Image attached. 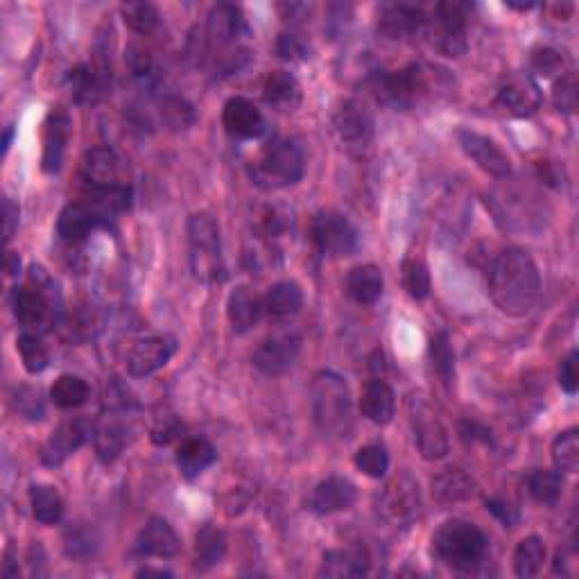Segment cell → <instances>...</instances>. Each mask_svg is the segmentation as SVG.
<instances>
[{
	"label": "cell",
	"mask_w": 579,
	"mask_h": 579,
	"mask_svg": "<svg viewBox=\"0 0 579 579\" xmlns=\"http://www.w3.org/2000/svg\"><path fill=\"white\" fill-rule=\"evenodd\" d=\"M89 385L86 380L73 374H64L55 380V385L50 387V399L62 410H73L80 408L86 401H89Z\"/></svg>",
	"instance_id": "39"
},
{
	"label": "cell",
	"mask_w": 579,
	"mask_h": 579,
	"mask_svg": "<svg viewBox=\"0 0 579 579\" xmlns=\"http://www.w3.org/2000/svg\"><path fill=\"white\" fill-rule=\"evenodd\" d=\"M310 236L319 252L331 258L351 256L360 243L353 222L337 211H319L310 222Z\"/></svg>",
	"instance_id": "9"
},
{
	"label": "cell",
	"mask_w": 579,
	"mask_h": 579,
	"mask_svg": "<svg viewBox=\"0 0 579 579\" xmlns=\"http://www.w3.org/2000/svg\"><path fill=\"white\" fill-rule=\"evenodd\" d=\"M120 14H123V21L127 28L136 34L154 32L161 19L157 5L145 3V0H138V3H125L123 7H120Z\"/></svg>",
	"instance_id": "43"
},
{
	"label": "cell",
	"mask_w": 579,
	"mask_h": 579,
	"mask_svg": "<svg viewBox=\"0 0 579 579\" xmlns=\"http://www.w3.org/2000/svg\"><path fill=\"white\" fill-rule=\"evenodd\" d=\"M127 64L132 68V75L138 82L152 84L157 80V66H154V59L148 50L141 46H132L127 50Z\"/></svg>",
	"instance_id": "51"
},
{
	"label": "cell",
	"mask_w": 579,
	"mask_h": 579,
	"mask_svg": "<svg viewBox=\"0 0 579 579\" xmlns=\"http://www.w3.org/2000/svg\"><path fill=\"white\" fill-rule=\"evenodd\" d=\"M181 550V539L168 521L163 518H150L136 539V552L141 557H161L170 559Z\"/></svg>",
	"instance_id": "21"
},
{
	"label": "cell",
	"mask_w": 579,
	"mask_h": 579,
	"mask_svg": "<svg viewBox=\"0 0 579 579\" xmlns=\"http://www.w3.org/2000/svg\"><path fill=\"white\" fill-rule=\"evenodd\" d=\"M403 283H405V290H408V295L412 299H426L430 295V272H428V265L419 261V258H405L403 261Z\"/></svg>",
	"instance_id": "46"
},
{
	"label": "cell",
	"mask_w": 579,
	"mask_h": 579,
	"mask_svg": "<svg viewBox=\"0 0 579 579\" xmlns=\"http://www.w3.org/2000/svg\"><path fill=\"white\" fill-rule=\"evenodd\" d=\"M559 385L566 394H575L579 390V353L577 351H570L568 356L561 360Z\"/></svg>",
	"instance_id": "55"
},
{
	"label": "cell",
	"mask_w": 579,
	"mask_h": 579,
	"mask_svg": "<svg viewBox=\"0 0 579 579\" xmlns=\"http://www.w3.org/2000/svg\"><path fill=\"white\" fill-rule=\"evenodd\" d=\"M3 218H5V243L14 238V231L19 227V206H16L10 197L3 200Z\"/></svg>",
	"instance_id": "58"
},
{
	"label": "cell",
	"mask_w": 579,
	"mask_h": 579,
	"mask_svg": "<svg viewBox=\"0 0 579 579\" xmlns=\"http://www.w3.org/2000/svg\"><path fill=\"white\" fill-rule=\"evenodd\" d=\"M335 129L342 143L356 148V145H367L371 141L374 120H371V114L358 100H344L335 114Z\"/></svg>",
	"instance_id": "20"
},
{
	"label": "cell",
	"mask_w": 579,
	"mask_h": 579,
	"mask_svg": "<svg viewBox=\"0 0 579 579\" xmlns=\"http://www.w3.org/2000/svg\"><path fill=\"white\" fill-rule=\"evenodd\" d=\"M369 570V557L362 548L349 550H328L322 559V568H319V577H333V579H351L362 577Z\"/></svg>",
	"instance_id": "28"
},
{
	"label": "cell",
	"mask_w": 579,
	"mask_h": 579,
	"mask_svg": "<svg viewBox=\"0 0 579 579\" xmlns=\"http://www.w3.org/2000/svg\"><path fill=\"white\" fill-rule=\"evenodd\" d=\"M408 410L414 442H417L421 455L426 460H442L448 455V432L444 423L437 419L435 410L421 396H412L408 401Z\"/></svg>",
	"instance_id": "10"
},
{
	"label": "cell",
	"mask_w": 579,
	"mask_h": 579,
	"mask_svg": "<svg viewBox=\"0 0 579 579\" xmlns=\"http://www.w3.org/2000/svg\"><path fill=\"white\" fill-rule=\"evenodd\" d=\"M421 500H419V487L414 485L410 475H401V478L392 480L385 487L383 500H380V509L387 518H392L396 523L410 521L414 514L419 512Z\"/></svg>",
	"instance_id": "22"
},
{
	"label": "cell",
	"mask_w": 579,
	"mask_h": 579,
	"mask_svg": "<svg viewBox=\"0 0 579 579\" xmlns=\"http://www.w3.org/2000/svg\"><path fill=\"white\" fill-rule=\"evenodd\" d=\"M123 159L111 148H93L82 159V179L86 188H118L123 181Z\"/></svg>",
	"instance_id": "16"
},
{
	"label": "cell",
	"mask_w": 579,
	"mask_h": 579,
	"mask_svg": "<svg viewBox=\"0 0 579 579\" xmlns=\"http://www.w3.org/2000/svg\"><path fill=\"white\" fill-rule=\"evenodd\" d=\"M432 496L444 505H455L475 496V482L462 469H446L432 480Z\"/></svg>",
	"instance_id": "34"
},
{
	"label": "cell",
	"mask_w": 579,
	"mask_h": 579,
	"mask_svg": "<svg viewBox=\"0 0 579 579\" xmlns=\"http://www.w3.org/2000/svg\"><path fill=\"white\" fill-rule=\"evenodd\" d=\"M265 315L263 299L256 295L254 290H249L247 285H238L227 299V317L229 324L236 333H247L261 322Z\"/></svg>",
	"instance_id": "26"
},
{
	"label": "cell",
	"mask_w": 579,
	"mask_h": 579,
	"mask_svg": "<svg viewBox=\"0 0 579 579\" xmlns=\"http://www.w3.org/2000/svg\"><path fill=\"white\" fill-rule=\"evenodd\" d=\"M222 125L236 138H258L265 132V118L252 100L231 98L222 109Z\"/></svg>",
	"instance_id": "19"
},
{
	"label": "cell",
	"mask_w": 579,
	"mask_h": 579,
	"mask_svg": "<svg viewBox=\"0 0 579 579\" xmlns=\"http://www.w3.org/2000/svg\"><path fill=\"white\" fill-rule=\"evenodd\" d=\"M301 351V337L297 333H281L267 337L254 353V365L263 374L279 376L295 365Z\"/></svg>",
	"instance_id": "14"
},
{
	"label": "cell",
	"mask_w": 579,
	"mask_h": 579,
	"mask_svg": "<svg viewBox=\"0 0 579 579\" xmlns=\"http://www.w3.org/2000/svg\"><path fill=\"white\" fill-rule=\"evenodd\" d=\"M430 356H432V362H435V369L439 371V376L444 378V383L451 385V380L455 376V353L446 333H439L435 340L430 342Z\"/></svg>",
	"instance_id": "48"
},
{
	"label": "cell",
	"mask_w": 579,
	"mask_h": 579,
	"mask_svg": "<svg viewBox=\"0 0 579 579\" xmlns=\"http://www.w3.org/2000/svg\"><path fill=\"white\" fill-rule=\"evenodd\" d=\"M489 292L500 313L523 317L541 295L539 267L525 249L507 247L498 254L489 272Z\"/></svg>",
	"instance_id": "1"
},
{
	"label": "cell",
	"mask_w": 579,
	"mask_h": 579,
	"mask_svg": "<svg viewBox=\"0 0 579 579\" xmlns=\"http://www.w3.org/2000/svg\"><path fill=\"white\" fill-rule=\"evenodd\" d=\"M487 509L491 514H494L500 523H503L505 527L509 525L512 527L516 521H518V512H516V507H512L507 503V500L503 498H491L487 500Z\"/></svg>",
	"instance_id": "57"
},
{
	"label": "cell",
	"mask_w": 579,
	"mask_h": 579,
	"mask_svg": "<svg viewBox=\"0 0 579 579\" xmlns=\"http://www.w3.org/2000/svg\"><path fill=\"white\" fill-rule=\"evenodd\" d=\"M100 227H109L107 220L91 204L82 200L68 204L62 211L57 222V233L68 243H82L86 236H91V231Z\"/></svg>",
	"instance_id": "23"
},
{
	"label": "cell",
	"mask_w": 579,
	"mask_h": 579,
	"mask_svg": "<svg viewBox=\"0 0 579 579\" xmlns=\"http://www.w3.org/2000/svg\"><path fill=\"white\" fill-rule=\"evenodd\" d=\"M564 57H561V53H557L555 48H539V50H534V55H532V68H534V73L541 75V77H552V75H561V71H564Z\"/></svg>",
	"instance_id": "54"
},
{
	"label": "cell",
	"mask_w": 579,
	"mask_h": 579,
	"mask_svg": "<svg viewBox=\"0 0 579 579\" xmlns=\"http://www.w3.org/2000/svg\"><path fill=\"white\" fill-rule=\"evenodd\" d=\"M263 98L276 111L292 114L299 109L304 93H301V84L295 75L288 71H274L265 77Z\"/></svg>",
	"instance_id": "27"
},
{
	"label": "cell",
	"mask_w": 579,
	"mask_h": 579,
	"mask_svg": "<svg viewBox=\"0 0 579 579\" xmlns=\"http://www.w3.org/2000/svg\"><path fill=\"white\" fill-rule=\"evenodd\" d=\"M552 102L564 114H575L577 111V75L564 73L552 89Z\"/></svg>",
	"instance_id": "49"
},
{
	"label": "cell",
	"mask_w": 579,
	"mask_h": 579,
	"mask_svg": "<svg viewBox=\"0 0 579 579\" xmlns=\"http://www.w3.org/2000/svg\"><path fill=\"white\" fill-rule=\"evenodd\" d=\"M12 403H14L16 412L23 414L25 419L39 421L43 417L41 394H39V390H34V387H28V385L16 387L14 396H12Z\"/></svg>",
	"instance_id": "50"
},
{
	"label": "cell",
	"mask_w": 579,
	"mask_h": 579,
	"mask_svg": "<svg viewBox=\"0 0 579 579\" xmlns=\"http://www.w3.org/2000/svg\"><path fill=\"white\" fill-rule=\"evenodd\" d=\"M100 548V537L91 525L75 523L64 532V552L68 559L86 561Z\"/></svg>",
	"instance_id": "40"
},
{
	"label": "cell",
	"mask_w": 579,
	"mask_h": 579,
	"mask_svg": "<svg viewBox=\"0 0 579 579\" xmlns=\"http://www.w3.org/2000/svg\"><path fill=\"white\" fill-rule=\"evenodd\" d=\"M181 430H184V426H181V423H179L175 417H161V419L152 426L150 437H152L154 444L166 446V444L172 442V439L179 437Z\"/></svg>",
	"instance_id": "56"
},
{
	"label": "cell",
	"mask_w": 579,
	"mask_h": 579,
	"mask_svg": "<svg viewBox=\"0 0 579 579\" xmlns=\"http://www.w3.org/2000/svg\"><path fill=\"white\" fill-rule=\"evenodd\" d=\"M276 55H279L283 62H306L310 57V48L297 34L283 32L279 34V39H276Z\"/></svg>",
	"instance_id": "53"
},
{
	"label": "cell",
	"mask_w": 579,
	"mask_h": 579,
	"mask_svg": "<svg viewBox=\"0 0 579 579\" xmlns=\"http://www.w3.org/2000/svg\"><path fill=\"white\" fill-rule=\"evenodd\" d=\"M344 288H347V295L356 301V304L360 306L376 304L385 288L383 272L371 263L353 267V270L347 274V283H344Z\"/></svg>",
	"instance_id": "29"
},
{
	"label": "cell",
	"mask_w": 579,
	"mask_h": 579,
	"mask_svg": "<svg viewBox=\"0 0 579 579\" xmlns=\"http://www.w3.org/2000/svg\"><path fill=\"white\" fill-rule=\"evenodd\" d=\"M543 561H546V543H543V539L537 537V534L525 537L514 550V570L516 575L523 579L539 575Z\"/></svg>",
	"instance_id": "38"
},
{
	"label": "cell",
	"mask_w": 579,
	"mask_h": 579,
	"mask_svg": "<svg viewBox=\"0 0 579 579\" xmlns=\"http://www.w3.org/2000/svg\"><path fill=\"white\" fill-rule=\"evenodd\" d=\"M358 500V489L351 480L340 478V475H331L319 482L308 498V509L317 516H328L344 512V509L353 507Z\"/></svg>",
	"instance_id": "17"
},
{
	"label": "cell",
	"mask_w": 579,
	"mask_h": 579,
	"mask_svg": "<svg viewBox=\"0 0 579 579\" xmlns=\"http://www.w3.org/2000/svg\"><path fill=\"white\" fill-rule=\"evenodd\" d=\"M177 342L172 335H152L138 340L127 353V371L134 378H148L157 374L175 356Z\"/></svg>",
	"instance_id": "12"
},
{
	"label": "cell",
	"mask_w": 579,
	"mask_h": 579,
	"mask_svg": "<svg viewBox=\"0 0 579 579\" xmlns=\"http://www.w3.org/2000/svg\"><path fill=\"white\" fill-rule=\"evenodd\" d=\"M457 143L469 159L475 161V166L485 170L487 175L496 179H505L512 172V161H509L503 148L485 134L471 132V129H457Z\"/></svg>",
	"instance_id": "11"
},
{
	"label": "cell",
	"mask_w": 579,
	"mask_h": 579,
	"mask_svg": "<svg viewBox=\"0 0 579 579\" xmlns=\"http://www.w3.org/2000/svg\"><path fill=\"white\" fill-rule=\"evenodd\" d=\"M206 30H209V37L215 43H231L236 41L240 34L247 32L245 14L238 5L231 3H220L215 5L209 14V23H206Z\"/></svg>",
	"instance_id": "30"
},
{
	"label": "cell",
	"mask_w": 579,
	"mask_h": 579,
	"mask_svg": "<svg viewBox=\"0 0 579 579\" xmlns=\"http://www.w3.org/2000/svg\"><path fill=\"white\" fill-rule=\"evenodd\" d=\"M136 577H172V573H168V570H163V568H141L136 573Z\"/></svg>",
	"instance_id": "60"
},
{
	"label": "cell",
	"mask_w": 579,
	"mask_h": 579,
	"mask_svg": "<svg viewBox=\"0 0 579 579\" xmlns=\"http://www.w3.org/2000/svg\"><path fill=\"white\" fill-rule=\"evenodd\" d=\"M313 419L315 426L328 437L349 435L353 426L351 392L347 380L335 371H319L313 380Z\"/></svg>",
	"instance_id": "4"
},
{
	"label": "cell",
	"mask_w": 579,
	"mask_h": 579,
	"mask_svg": "<svg viewBox=\"0 0 579 579\" xmlns=\"http://www.w3.org/2000/svg\"><path fill=\"white\" fill-rule=\"evenodd\" d=\"M489 541L478 525L451 518L432 537V555L457 573H471L487 557Z\"/></svg>",
	"instance_id": "2"
},
{
	"label": "cell",
	"mask_w": 579,
	"mask_h": 579,
	"mask_svg": "<svg viewBox=\"0 0 579 579\" xmlns=\"http://www.w3.org/2000/svg\"><path fill=\"white\" fill-rule=\"evenodd\" d=\"M290 215L283 213L279 206H263L256 215V229L263 236H281V233L290 227Z\"/></svg>",
	"instance_id": "52"
},
{
	"label": "cell",
	"mask_w": 579,
	"mask_h": 579,
	"mask_svg": "<svg viewBox=\"0 0 579 579\" xmlns=\"http://www.w3.org/2000/svg\"><path fill=\"white\" fill-rule=\"evenodd\" d=\"M353 462H356V469L360 473H365L367 478H374V480L385 478L387 469H390V455H387L385 446H380V444L362 446L356 453V457H353Z\"/></svg>",
	"instance_id": "45"
},
{
	"label": "cell",
	"mask_w": 579,
	"mask_h": 579,
	"mask_svg": "<svg viewBox=\"0 0 579 579\" xmlns=\"http://www.w3.org/2000/svg\"><path fill=\"white\" fill-rule=\"evenodd\" d=\"M552 462L561 473H575L579 466V430L568 428L559 432L552 442Z\"/></svg>",
	"instance_id": "42"
},
{
	"label": "cell",
	"mask_w": 579,
	"mask_h": 579,
	"mask_svg": "<svg viewBox=\"0 0 579 579\" xmlns=\"http://www.w3.org/2000/svg\"><path fill=\"white\" fill-rule=\"evenodd\" d=\"M30 503H32V514L41 525H55L64 518V500L55 487L32 485Z\"/></svg>",
	"instance_id": "37"
},
{
	"label": "cell",
	"mask_w": 579,
	"mask_h": 579,
	"mask_svg": "<svg viewBox=\"0 0 579 579\" xmlns=\"http://www.w3.org/2000/svg\"><path fill=\"white\" fill-rule=\"evenodd\" d=\"M360 412L376 426H387L394 419L396 412V396L385 380L374 378L362 387L360 394Z\"/></svg>",
	"instance_id": "25"
},
{
	"label": "cell",
	"mask_w": 579,
	"mask_h": 579,
	"mask_svg": "<svg viewBox=\"0 0 579 579\" xmlns=\"http://www.w3.org/2000/svg\"><path fill=\"white\" fill-rule=\"evenodd\" d=\"M12 134H14V127H7V132H5V141H3V150L7 152L10 150V143H12Z\"/></svg>",
	"instance_id": "61"
},
{
	"label": "cell",
	"mask_w": 579,
	"mask_h": 579,
	"mask_svg": "<svg viewBox=\"0 0 579 579\" xmlns=\"http://www.w3.org/2000/svg\"><path fill=\"white\" fill-rule=\"evenodd\" d=\"M19 267H21V258H19V254H14V252L7 254L5 272L10 274V276H16V274H19Z\"/></svg>",
	"instance_id": "59"
},
{
	"label": "cell",
	"mask_w": 579,
	"mask_h": 579,
	"mask_svg": "<svg viewBox=\"0 0 579 579\" xmlns=\"http://www.w3.org/2000/svg\"><path fill=\"white\" fill-rule=\"evenodd\" d=\"M215 457H218V453H215L209 439L204 437H188L177 448V466L181 475L188 480L202 475L215 462Z\"/></svg>",
	"instance_id": "31"
},
{
	"label": "cell",
	"mask_w": 579,
	"mask_h": 579,
	"mask_svg": "<svg viewBox=\"0 0 579 579\" xmlns=\"http://www.w3.org/2000/svg\"><path fill=\"white\" fill-rule=\"evenodd\" d=\"M304 172V150H301L295 141H288V138H276V141H272L263 150L261 157L252 163V168H249L254 184L265 190L295 186L299 184L301 177H304Z\"/></svg>",
	"instance_id": "5"
},
{
	"label": "cell",
	"mask_w": 579,
	"mask_h": 579,
	"mask_svg": "<svg viewBox=\"0 0 579 579\" xmlns=\"http://www.w3.org/2000/svg\"><path fill=\"white\" fill-rule=\"evenodd\" d=\"M16 349H19L21 353L23 367L28 374L37 376L48 367V362H50L48 349L37 333H21L19 340H16Z\"/></svg>",
	"instance_id": "44"
},
{
	"label": "cell",
	"mask_w": 579,
	"mask_h": 579,
	"mask_svg": "<svg viewBox=\"0 0 579 579\" xmlns=\"http://www.w3.org/2000/svg\"><path fill=\"white\" fill-rule=\"evenodd\" d=\"M107 71H98L93 66H77L68 73V86L77 105H95L102 98L107 86Z\"/></svg>",
	"instance_id": "32"
},
{
	"label": "cell",
	"mask_w": 579,
	"mask_h": 579,
	"mask_svg": "<svg viewBox=\"0 0 579 579\" xmlns=\"http://www.w3.org/2000/svg\"><path fill=\"white\" fill-rule=\"evenodd\" d=\"M188 245H190V270L197 281L215 283L222 281V238L220 224L215 222L211 213H195L188 220Z\"/></svg>",
	"instance_id": "6"
},
{
	"label": "cell",
	"mask_w": 579,
	"mask_h": 579,
	"mask_svg": "<svg viewBox=\"0 0 579 579\" xmlns=\"http://www.w3.org/2000/svg\"><path fill=\"white\" fill-rule=\"evenodd\" d=\"M428 16L423 14L421 7L408 3H390L380 7L378 14V32L387 39L403 41L414 34L426 32Z\"/></svg>",
	"instance_id": "13"
},
{
	"label": "cell",
	"mask_w": 579,
	"mask_h": 579,
	"mask_svg": "<svg viewBox=\"0 0 579 579\" xmlns=\"http://www.w3.org/2000/svg\"><path fill=\"white\" fill-rule=\"evenodd\" d=\"M89 437V426L84 419H68L50 432L46 444L41 446V462L46 466H62L68 457L80 451Z\"/></svg>",
	"instance_id": "15"
},
{
	"label": "cell",
	"mask_w": 579,
	"mask_h": 579,
	"mask_svg": "<svg viewBox=\"0 0 579 579\" xmlns=\"http://www.w3.org/2000/svg\"><path fill=\"white\" fill-rule=\"evenodd\" d=\"M227 555V534L220 530L218 525L206 523L200 532H197L195 541V557L200 568H213Z\"/></svg>",
	"instance_id": "36"
},
{
	"label": "cell",
	"mask_w": 579,
	"mask_h": 579,
	"mask_svg": "<svg viewBox=\"0 0 579 579\" xmlns=\"http://www.w3.org/2000/svg\"><path fill=\"white\" fill-rule=\"evenodd\" d=\"M301 304H304V292H301L299 283L295 281H279L274 283L267 295L263 297V310L267 317L285 319L299 313Z\"/></svg>",
	"instance_id": "33"
},
{
	"label": "cell",
	"mask_w": 579,
	"mask_h": 579,
	"mask_svg": "<svg viewBox=\"0 0 579 579\" xmlns=\"http://www.w3.org/2000/svg\"><path fill=\"white\" fill-rule=\"evenodd\" d=\"M498 105L516 118L537 114L541 107V91L537 82L527 75L507 77L498 91Z\"/></svg>",
	"instance_id": "18"
},
{
	"label": "cell",
	"mask_w": 579,
	"mask_h": 579,
	"mask_svg": "<svg viewBox=\"0 0 579 579\" xmlns=\"http://www.w3.org/2000/svg\"><path fill=\"white\" fill-rule=\"evenodd\" d=\"M14 315L25 328L32 331H48L57 322L62 299H59L57 285L41 265H32L28 283L12 292Z\"/></svg>",
	"instance_id": "3"
},
{
	"label": "cell",
	"mask_w": 579,
	"mask_h": 579,
	"mask_svg": "<svg viewBox=\"0 0 579 579\" xmlns=\"http://www.w3.org/2000/svg\"><path fill=\"white\" fill-rule=\"evenodd\" d=\"M561 473L550 469H534L527 475V491L541 505H555L561 496Z\"/></svg>",
	"instance_id": "41"
},
{
	"label": "cell",
	"mask_w": 579,
	"mask_h": 579,
	"mask_svg": "<svg viewBox=\"0 0 579 579\" xmlns=\"http://www.w3.org/2000/svg\"><path fill=\"white\" fill-rule=\"evenodd\" d=\"M161 118L170 129H188L195 123V111L184 98L170 95L161 102Z\"/></svg>",
	"instance_id": "47"
},
{
	"label": "cell",
	"mask_w": 579,
	"mask_h": 579,
	"mask_svg": "<svg viewBox=\"0 0 579 579\" xmlns=\"http://www.w3.org/2000/svg\"><path fill=\"white\" fill-rule=\"evenodd\" d=\"M473 7L469 3L446 0L437 3L428 19L426 34L430 37L432 48L444 57H460L469 43H466V21H469Z\"/></svg>",
	"instance_id": "7"
},
{
	"label": "cell",
	"mask_w": 579,
	"mask_h": 579,
	"mask_svg": "<svg viewBox=\"0 0 579 579\" xmlns=\"http://www.w3.org/2000/svg\"><path fill=\"white\" fill-rule=\"evenodd\" d=\"M93 442L100 462L105 464L116 462L118 455L123 453V448L127 446V428L120 421L107 417L98 428H95Z\"/></svg>",
	"instance_id": "35"
},
{
	"label": "cell",
	"mask_w": 579,
	"mask_h": 579,
	"mask_svg": "<svg viewBox=\"0 0 579 579\" xmlns=\"http://www.w3.org/2000/svg\"><path fill=\"white\" fill-rule=\"evenodd\" d=\"M68 134H71V118H68L66 111L59 109L53 111V114L48 116L46 134H43V157H41V168L50 172V175L62 170Z\"/></svg>",
	"instance_id": "24"
},
{
	"label": "cell",
	"mask_w": 579,
	"mask_h": 579,
	"mask_svg": "<svg viewBox=\"0 0 579 579\" xmlns=\"http://www.w3.org/2000/svg\"><path fill=\"white\" fill-rule=\"evenodd\" d=\"M430 89V77L421 64H408L392 73H378L371 80V91L385 105L408 109Z\"/></svg>",
	"instance_id": "8"
}]
</instances>
